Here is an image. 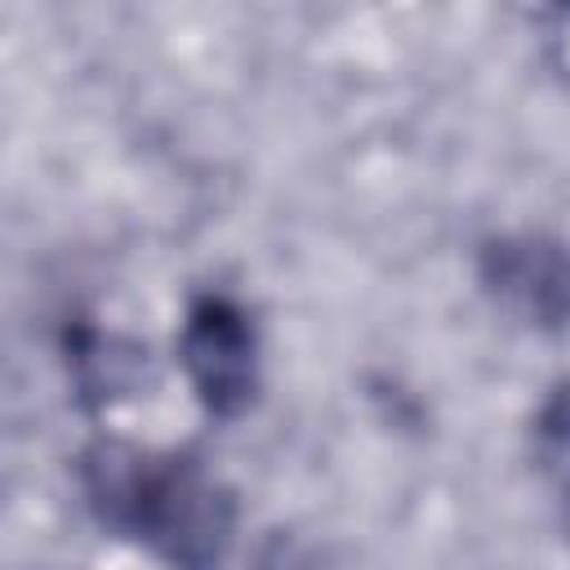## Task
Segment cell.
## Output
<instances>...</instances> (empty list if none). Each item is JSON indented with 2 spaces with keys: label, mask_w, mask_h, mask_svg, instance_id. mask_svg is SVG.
<instances>
[{
  "label": "cell",
  "mask_w": 570,
  "mask_h": 570,
  "mask_svg": "<svg viewBox=\"0 0 570 570\" xmlns=\"http://www.w3.org/2000/svg\"><path fill=\"white\" fill-rule=\"evenodd\" d=\"M80 481L102 525L138 539L174 570H214L232 548V494L187 454L102 441L85 454Z\"/></svg>",
  "instance_id": "obj_1"
},
{
  "label": "cell",
  "mask_w": 570,
  "mask_h": 570,
  "mask_svg": "<svg viewBox=\"0 0 570 570\" xmlns=\"http://www.w3.org/2000/svg\"><path fill=\"white\" fill-rule=\"evenodd\" d=\"M178 356H183V370L209 414L236 419L254 401L258 338H254L249 316L232 298L205 294L187 307V321L178 334Z\"/></svg>",
  "instance_id": "obj_2"
},
{
  "label": "cell",
  "mask_w": 570,
  "mask_h": 570,
  "mask_svg": "<svg viewBox=\"0 0 570 570\" xmlns=\"http://www.w3.org/2000/svg\"><path fill=\"white\" fill-rule=\"evenodd\" d=\"M485 289L525 325L557 330L570 321V254L543 236H503L481 263Z\"/></svg>",
  "instance_id": "obj_3"
}]
</instances>
